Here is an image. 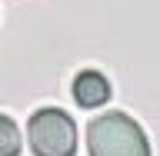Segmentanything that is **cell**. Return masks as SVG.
<instances>
[{
    "label": "cell",
    "instance_id": "obj_1",
    "mask_svg": "<svg viewBox=\"0 0 160 156\" xmlns=\"http://www.w3.org/2000/svg\"><path fill=\"white\" fill-rule=\"evenodd\" d=\"M87 149L90 156H150V143L143 130L127 113H103L87 126Z\"/></svg>",
    "mask_w": 160,
    "mask_h": 156
},
{
    "label": "cell",
    "instance_id": "obj_2",
    "mask_svg": "<svg viewBox=\"0 0 160 156\" xmlns=\"http://www.w3.org/2000/svg\"><path fill=\"white\" fill-rule=\"evenodd\" d=\"M27 139L33 156H73L77 153V123L67 110L43 106L27 123Z\"/></svg>",
    "mask_w": 160,
    "mask_h": 156
},
{
    "label": "cell",
    "instance_id": "obj_3",
    "mask_svg": "<svg viewBox=\"0 0 160 156\" xmlns=\"http://www.w3.org/2000/svg\"><path fill=\"white\" fill-rule=\"evenodd\" d=\"M73 100H77L83 110L103 106L110 100V80L97 70H83L77 80H73Z\"/></svg>",
    "mask_w": 160,
    "mask_h": 156
},
{
    "label": "cell",
    "instance_id": "obj_4",
    "mask_svg": "<svg viewBox=\"0 0 160 156\" xmlns=\"http://www.w3.org/2000/svg\"><path fill=\"white\" fill-rule=\"evenodd\" d=\"M20 130L10 116L0 113V156H20Z\"/></svg>",
    "mask_w": 160,
    "mask_h": 156
}]
</instances>
